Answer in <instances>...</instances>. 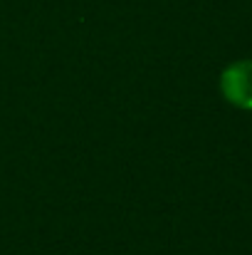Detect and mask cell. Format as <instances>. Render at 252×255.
Segmentation results:
<instances>
[{"label": "cell", "mask_w": 252, "mask_h": 255, "mask_svg": "<svg viewBox=\"0 0 252 255\" xmlns=\"http://www.w3.org/2000/svg\"><path fill=\"white\" fill-rule=\"evenodd\" d=\"M220 92L230 104L252 109V60H240L225 67L220 75Z\"/></svg>", "instance_id": "obj_1"}]
</instances>
